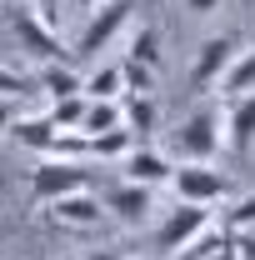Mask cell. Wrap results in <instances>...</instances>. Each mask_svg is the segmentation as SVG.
<instances>
[{
  "label": "cell",
  "instance_id": "19",
  "mask_svg": "<svg viewBox=\"0 0 255 260\" xmlns=\"http://www.w3.org/2000/svg\"><path fill=\"white\" fill-rule=\"evenodd\" d=\"M45 115L60 130H85V115H90V95H70V100H50Z\"/></svg>",
  "mask_w": 255,
  "mask_h": 260
},
{
  "label": "cell",
  "instance_id": "25",
  "mask_svg": "<svg viewBox=\"0 0 255 260\" xmlns=\"http://www.w3.org/2000/svg\"><path fill=\"white\" fill-rule=\"evenodd\" d=\"M40 15H45V20L60 30V0H40Z\"/></svg>",
  "mask_w": 255,
  "mask_h": 260
},
{
  "label": "cell",
  "instance_id": "28",
  "mask_svg": "<svg viewBox=\"0 0 255 260\" xmlns=\"http://www.w3.org/2000/svg\"><path fill=\"white\" fill-rule=\"evenodd\" d=\"M70 5H80V10H100V5H110V0H70Z\"/></svg>",
  "mask_w": 255,
  "mask_h": 260
},
{
  "label": "cell",
  "instance_id": "1",
  "mask_svg": "<svg viewBox=\"0 0 255 260\" xmlns=\"http://www.w3.org/2000/svg\"><path fill=\"white\" fill-rule=\"evenodd\" d=\"M220 145H230V140H225V110H215V105H195L180 120V130L170 135L175 165H210L220 155Z\"/></svg>",
  "mask_w": 255,
  "mask_h": 260
},
{
  "label": "cell",
  "instance_id": "6",
  "mask_svg": "<svg viewBox=\"0 0 255 260\" xmlns=\"http://www.w3.org/2000/svg\"><path fill=\"white\" fill-rule=\"evenodd\" d=\"M240 60V35H210V40H200V50H195V65H190V85L205 95L210 85H220L225 70Z\"/></svg>",
  "mask_w": 255,
  "mask_h": 260
},
{
  "label": "cell",
  "instance_id": "29",
  "mask_svg": "<svg viewBox=\"0 0 255 260\" xmlns=\"http://www.w3.org/2000/svg\"><path fill=\"white\" fill-rule=\"evenodd\" d=\"M25 5H30V0H25Z\"/></svg>",
  "mask_w": 255,
  "mask_h": 260
},
{
  "label": "cell",
  "instance_id": "16",
  "mask_svg": "<svg viewBox=\"0 0 255 260\" xmlns=\"http://www.w3.org/2000/svg\"><path fill=\"white\" fill-rule=\"evenodd\" d=\"M255 90V45L250 50H240V60L225 70V80H220V95L225 100H240V95H250Z\"/></svg>",
  "mask_w": 255,
  "mask_h": 260
},
{
  "label": "cell",
  "instance_id": "18",
  "mask_svg": "<svg viewBox=\"0 0 255 260\" xmlns=\"http://www.w3.org/2000/svg\"><path fill=\"white\" fill-rule=\"evenodd\" d=\"M135 145H140L135 130H105V135L90 140V160H125Z\"/></svg>",
  "mask_w": 255,
  "mask_h": 260
},
{
  "label": "cell",
  "instance_id": "4",
  "mask_svg": "<svg viewBox=\"0 0 255 260\" xmlns=\"http://www.w3.org/2000/svg\"><path fill=\"white\" fill-rule=\"evenodd\" d=\"M175 200L185 205H225L235 195V180L215 170V165H175V180H170Z\"/></svg>",
  "mask_w": 255,
  "mask_h": 260
},
{
  "label": "cell",
  "instance_id": "10",
  "mask_svg": "<svg viewBox=\"0 0 255 260\" xmlns=\"http://www.w3.org/2000/svg\"><path fill=\"white\" fill-rule=\"evenodd\" d=\"M105 210L120 220V225L140 230L150 220V185H135V180H120V185H110L105 190Z\"/></svg>",
  "mask_w": 255,
  "mask_h": 260
},
{
  "label": "cell",
  "instance_id": "27",
  "mask_svg": "<svg viewBox=\"0 0 255 260\" xmlns=\"http://www.w3.org/2000/svg\"><path fill=\"white\" fill-rule=\"evenodd\" d=\"M85 260H125V255H115V250H90Z\"/></svg>",
  "mask_w": 255,
  "mask_h": 260
},
{
  "label": "cell",
  "instance_id": "20",
  "mask_svg": "<svg viewBox=\"0 0 255 260\" xmlns=\"http://www.w3.org/2000/svg\"><path fill=\"white\" fill-rule=\"evenodd\" d=\"M125 55H135V60H145L150 70H160V30H155V25H135Z\"/></svg>",
  "mask_w": 255,
  "mask_h": 260
},
{
  "label": "cell",
  "instance_id": "8",
  "mask_svg": "<svg viewBox=\"0 0 255 260\" xmlns=\"http://www.w3.org/2000/svg\"><path fill=\"white\" fill-rule=\"evenodd\" d=\"M120 170H125V180H135V185L160 190V185L175 180V155L170 150H155V145H135L125 160H120Z\"/></svg>",
  "mask_w": 255,
  "mask_h": 260
},
{
  "label": "cell",
  "instance_id": "7",
  "mask_svg": "<svg viewBox=\"0 0 255 260\" xmlns=\"http://www.w3.org/2000/svg\"><path fill=\"white\" fill-rule=\"evenodd\" d=\"M130 0H110V5H100V10H90V20H85V30H80V40H75V55H100L115 35L130 25Z\"/></svg>",
  "mask_w": 255,
  "mask_h": 260
},
{
  "label": "cell",
  "instance_id": "11",
  "mask_svg": "<svg viewBox=\"0 0 255 260\" xmlns=\"http://www.w3.org/2000/svg\"><path fill=\"white\" fill-rule=\"evenodd\" d=\"M225 140L235 160H245L255 150V90L240 100H225Z\"/></svg>",
  "mask_w": 255,
  "mask_h": 260
},
{
  "label": "cell",
  "instance_id": "14",
  "mask_svg": "<svg viewBox=\"0 0 255 260\" xmlns=\"http://www.w3.org/2000/svg\"><path fill=\"white\" fill-rule=\"evenodd\" d=\"M155 125H160V105H155V95H130V100H125V130H135V140L145 145Z\"/></svg>",
  "mask_w": 255,
  "mask_h": 260
},
{
  "label": "cell",
  "instance_id": "13",
  "mask_svg": "<svg viewBox=\"0 0 255 260\" xmlns=\"http://www.w3.org/2000/svg\"><path fill=\"white\" fill-rule=\"evenodd\" d=\"M35 85L45 90V100H70V95H85V75H75V70H70V60L40 65Z\"/></svg>",
  "mask_w": 255,
  "mask_h": 260
},
{
  "label": "cell",
  "instance_id": "23",
  "mask_svg": "<svg viewBox=\"0 0 255 260\" xmlns=\"http://www.w3.org/2000/svg\"><path fill=\"white\" fill-rule=\"evenodd\" d=\"M120 70H125V90H130V95H150V90H155V75H160V70H150L145 60L125 55V60H120Z\"/></svg>",
  "mask_w": 255,
  "mask_h": 260
},
{
  "label": "cell",
  "instance_id": "5",
  "mask_svg": "<svg viewBox=\"0 0 255 260\" xmlns=\"http://www.w3.org/2000/svg\"><path fill=\"white\" fill-rule=\"evenodd\" d=\"M210 225H215V220H210V205H185V200H175V210L155 225V250L160 255H180V250H185L190 240H200Z\"/></svg>",
  "mask_w": 255,
  "mask_h": 260
},
{
  "label": "cell",
  "instance_id": "15",
  "mask_svg": "<svg viewBox=\"0 0 255 260\" xmlns=\"http://www.w3.org/2000/svg\"><path fill=\"white\" fill-rule=\"evenodd\" d=\"M105 130H125V100H90V115H85V130L80 135H105Z\"/></svg>",
  "mask_w": 255,
  "mask_h": 260
},
{
  "label": "cell",
  "instance_id": "21",
  "mask_svg": "<svg viewBox=\"0 0 255 260\" xmlns=\"http://www.w3.org/2000/svg\"><path fill=\"white\" fill-rule=\"evenodd\" d=\"M225 245H230V230H220V225H210L205 230V235H200V240H190V245H185V250H180V255L175 260H215L225 250Z\"/></svg>",
  "mask_w": 255,
  "mask_h": 260
},
{
  "label": "cell",
  "instance_id": "9",
  "mask_svg": "<svg viewBox=\"0 0 255 260\" xmlns=\"http://www.w3.org/2000/svg\"><path fill=\"white\" fill-rule=\"evenodd\" d=\"M100 215H105V200H95L90 190H75L65 200H55V205H45V220L55 230H95Z\"/></svg>",
  "mask_w": 255,
  "mask_h": 260
},
{
  "label": "cell",
  "instance_id": "2",
  "mask_svg": "<svg viewBox=\"0 0 255 260\" xmlns=\"http://www.w3.org/2000/svg\"><path fill=\"white\" fill-rule=\"evenodd\" d=\"M5 30L20 45V55H30V60H40V65H55V60H70V55H75V50L60 45V30H55L35 5H25V0H5Z\"/></svg>",
  "mask_w": 255,
  "mask_h": 260
},
{
  "label": "cell",
  "instance_id": "22",
  "mask_svg": "<svg viewBox=\"0 0 255 260\" xmlns=\"http://www.w3.org/2000/svg\"><path fill=\"white\" fill-rule=\"evenodd\" d=\"M220 230H230V235L255 230V195H240V200L225 205V210H220Z\"/></svg>",
  "mask_w": 255,
  "mask_h": 260
},
{
  "label": "cell",
  "instance_id": "17",
  "mask_svg": "<svg viewBox=\"0 0 255 260\" xmlns=\"http://www.w3.org/2000/svg\"><path fill=\"white\" fill-rule=\"evenodd\" d=\"M120 90H125V70L120 65H95L85 75V95L90 100H120Z\"/></svg>",
  "mask_w": 255,
  "mask_h": 260
},
{
  "label": "cell",
  "instance_id": "3",
  "mask_svg": "<svg viewBox=\"0 0 255 260\" xmlns=\"http://www.w3.org/2000/svg\"><path fill=\"white\" fill-rule=\"evenodd\" d=\"M75 190H90V170L85 160H40L30 170V200L35 205H55Z\"/></svg>",
  "mask_w": 255,
  "mask_h": 260
},
{
  "label": "cell",
  "instance_id": "12",
  "mask_svg": "<svg viewBox=\"0 0 255 260\" xmlns=\"http://www.w3.org/2000/svg\"><path fill=\"white\" fill-rule=\"evenodd\" d=\"M5 130H10V140H20L25 150H40V155H50L55 140H60V125L50 115H20V120H10Z\"/></svg>",
  "mask_w": 255,
  "mask_h": 260
},
{
  "label": "cell",
  "instance_id": "30",
  "mask_svg": "<svg viewBox=\"0 0 255 260\" xmlns=\"http://www.w3.org/2000/svg\"><path fill=\"white\" fill-rule=\"evenodd\" d=\"M215 260H220V255H215Z\"/></svg>",
  "mask_w": 255,
  "mask_h": 260
},
{
  "label": "cell",
  "instance_id": "24",
  "mask_svg": "<svg viewBox=\"0 0 255 260\" xmlns=\"http://www.w3.org/2000/svg\"><path fill=\"white\" fill-rule=\"evenodd\" d=\"M230 240H235L240 260H255V230H240V235H230Z\"/></svg>",
  "mask_w": 255,
  "mask_h": 260
},
{
  "label": "cell",
  "instance_id": "26",
  "mask_svg": "<svg viewBox=\"0 0 255 260\" xmlns=\"http://www.w3.org/2000/svg\"><path fill=\"white\" fill-rule=\"evenodd\" d=\"M185 10L190 15H210V10H220V0H185Z\"/></svg>",
  "mask_w": 255,
  "mask_h": 260
}]
</instances>
